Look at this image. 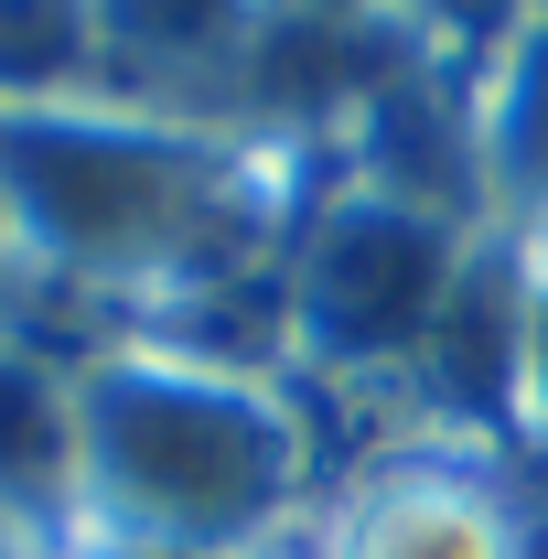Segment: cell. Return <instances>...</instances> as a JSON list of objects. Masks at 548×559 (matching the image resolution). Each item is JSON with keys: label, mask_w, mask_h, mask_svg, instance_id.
<instances>
[{"label": "cell", "mask_w": 548, "mask_h": 559, "mask_svg": "<svg viewBox=\"0 0 548 559\" xmlns=\"http://www.w3.org/2000/svg\"><path fill=\"white\" fill-rule=\"evenodd\" d=\"M344 559H505V549L474 506H388L366 527V549H344Z\"/></svg>", "instance_id": "cell-1"}]
</instances>
